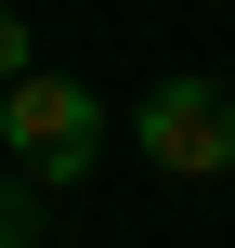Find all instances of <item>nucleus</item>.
<instances>
[{
	"label": "nucleus",
	"mask_w": 235,
	"mask_h": 248,
	"mask_svg": "<svg viewBox=\"0 0 235 248\" xmlns=\"http://www.w3.org/2000/svg\"><path fill=\"white\" fill-rule=\"evenodd\" d=\"M0 157H13L26 183H92V170H105V105H92V78H65V65L0 78Z\"/></svg>",
	"instance_id": "f257e3e1"
},
{
	"label": "nucleus",
	"mask_w": 235,
	"mask_h": 248,
	"mask_svg": "<svg viewBox=\"0 0 235 248\" xmlns=\"http://www.w3.org/2000/svg\"><path fill=\"white\" fill-rule=\"evenodd\" d=\"M131 157L170 170V183H222L235 170V92L222 78H157L131 105Z\"/></svg>",
	"instance_id": "f03ea898"
},
{
	"label": "nucleus",
	"mask_w": 235,
	"mask_h": 248,
	"mask_svg": "<svg viewBox=\"0 0 235 248\" xmlns=\"http://www.w3.org/2000/svg\"><path fill=\"white\" fill-rule=\"evenodd\" d=\"M0 248H39V183L0 170Z\"/></svg>",
	"instance_id": "7ed1b4c3"
},
{
	"label": "nucleus",
	"mask_w": 235,
	"mask_h": 248,
	"mask_svg": "<svg viewBox=\"0 0 235 248\" xmlns=\"http://www.w3.org/2000/svg\"><path fill=\"white\" fill-rule=\"evenodd\" d=\"M26 65H39V39H26V13L0 0V78H26Z\"/></svg>",
	"instance_id": "20e7f679"
}]
</instances>
